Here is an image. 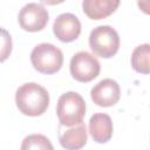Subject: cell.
<instances>
[{
	"label": "cell",
	"mask_w": 150,
	"mask_h": 150,
	"mask_svg": "<svg viewBox=\"0 0 150 150\" xmlns=\"http://www.w3.org/2000/svg\"><path fill=\"white\" fill-rule=\"evenodd\" d=\"M53 32L55 36L62 42H71L80 36L81 22L71 13L60 14L53 25Z\"/></svg>",
	"instance_id": "8"
},
{
	"label": "cell",
	"mask_w": 150,
	"mask_h": 150,
	"mask_svg": "<svg viewBox=\"0 0 150 150\" xmlns=\"http://www.w3.org/2000/svg\"><path fill=\"white\" fill-rule=\"evenodd\" d=\"M121 0H83L84 14L91 20H102L111 15L120 6Z\"/></svg>",
	"instance_id": "10"
},
{
	"label": "cell",
	"mask_w": 150,
	"mask_h": 150,
	"mask_svg": "<svg viewBox=\"0 0 150 150\" xmlns=\"http://www.w3.org/2000/svg\"><path fill=\"white\" fill-rule=\"evenodd\" d=\"M30 62L39 73L54 74L63 64V54L52 43H40L32 50Z\"/></svg>",
	"instance_id": "3"
},
{
	"label": "cell",
	"mask_w": 150,
	"mask_h": 150,
	"mask_svg": "<svg viewBox=\"0 0 150 150\" xmlns=\"http://www.w3.org/2000/svg\"><path fill=\"white\" fill-rule=\"evenodd\" d=\"M21 149L22 150H27V149H48V150H53V145L50 143V141L40 134H34V135H29L27 136L22 144H21Z\"/></svg>",
	"instance_id": "13"
},
{
	"label": "cell",
	"mask_w": 150,
	"mask_h": 150,
	"mask_svg": "<svg viewBox=\"0 0 150 150\" xmlns=\"http://www.w3.org/2000/svg\"><path fill=\"white\" fill-rule=\"evenodd\" d=\"M89 132L97 143H107L112 136V122L107 114H94L89 120Z\"/></svg>",
	"instance_id": "11"
},
{
	"label": "cell",
	"mask_w": 150,
	"mask_h": 150,
	"mask_svg": "<svg viewBox=\"0 0 150 150\" xmlns=\"http://www.w3.org/2000/svg\"><path fill=\"white\" fill-rule=\"evenodd\" d=\"M48 19H49V15L47 9L42 5L35 4V2L25 5L21 8L18 16L20 27L27 32L42 30L46 27Z\"/></svg>",
	"instance_id": "6"
},
{
	"label": "cell",
	"mask_w": 150,
	"mask_h": 150,
	"mask_svg": "<svg viewBox=\"0 0 150 150\" xmlns=\"http://www.w3.org/2000/svg\"><path fill=\"white\" fill-rule=\"evenodd\" d=\"M137 6L143 13L150 15V0H137Z\"/></svg>",
	"instance_id": "15"
},
{
	"label": "cell",
	"mask_w": 150,
	"mask_h": 150,
	"mask_svg": "<svg viewBox=\"0 0 150 150\" xmlns=\"http://www.w3.org/2000/svg\"><path fill=\"white\" fill-rule=\"evenodd\" d=\"M131 67L141 74H150V45L137 46L131 54Z\"/></svg>",
	"instance_id": "12"
},
{
	"label": "cell",
	"mask_w": 150,
	"mask_h": 150,
	"mask_svg": "<svg viewBox=\"0 0 150 150\" xmlns=\"http://www.w3.org/2000/svg\"><path fill=\"white\" fill-rule=\"evenodd\" d=\"M101 64L98 60L88 52H79L70 60L71 76L82 83L90 82L100 74Z\"/></svg>",
	"instance_id": "5"
},
{
	"label": "cell",
	"mask_w": 150,
	"mask_h": 150,
	"mask_svg": "<svg viewBox=\"0 0 150 150\" xmlns=\"http://www.w3.org/2000/svg\"><path fill=\"white\" fill-rule=\"evenodd\" d=\"M90 96L93 102L98 107H112L121 97V89L115 80L104 79L93 87Z\"/></svg>",
	"instance_id": "7"
},
{
	"label": "cell",
	"mask_w": 150,
	"mask_h": 150,
	"mask_svg": "<svg viewBox=\"0 0 150 150\" xmlns=\"http://www.w3.org/2000/svg\"><path fill=\"white\" fill-rule=\"evenodd\" d=\"M56 114L62 127H73L83 121L86 102L83 97L75 91L64 93L57 100Z\"/></svg>",
	"instance_id": "2"
},
{
	"label": "cell",
	"mask_w": 150,
	"mask_h": 150,
	"mask_svg": "<svg viewBox=\"0 0 150 150\" xmlns=\"http://www.w3.org/2000/svg\"><path fill=\"white\" fill-rule=\"evenodd\" d=\"M2 36H4V47L1 50V61H5L6 57L8 56V54H11L12 40H11V35H8V33L5 29H2Z\"/></svg>",
	"instance_id": "14"
},
{
	"label": "cell",
	"mask_w": 150,
	"mask_h": 150,
	"mask_svg": "<svg viewBox=\"0 0 150 150\" xmlns=\"http://www.w3.org/2000/svg\"><path fill=\"white\" fill-rule=\"evenodd\" d=\"M89 46L95 55L109 59L112 57L120 48V36L110 26H98L89 35Z\"/></svg>",
	"instance_id": "4"
},
{
	"label": "cell",
	"mask_w": 150,
	"mask_h": 150,
	"mask_svg": "<svg viewBox=\"0 0 150 150\" xmlns=\"http://www.w3.org/2000/svg\"><path fill=\"white\" fill-rule=\"evenodd\" d=\"M15 103L23 115L32 117L40 116L49 105V94L38 83H25L15 93Z\"/></svg>",
	"instance_id": "1"
},
{
	"label": "cell",
	"mask_w": 150,
	"mask_h": 150,
	"mask_svg": "<svg viewBox=\"0 0 150 150\" xmlns=\"http://www.w3.org/2000/svg\"><path fill=\"white\" fill-rule=\"evenodd\" d=\"M68 129L62 130L61 125L59 128V141L62 148L68 150H77L86 145L87 143V128L83 122L75 124L73 127H66Z\"/></svg>",
	"instance_id": "9"
},
{
	"label": "cell",
	"mask_w": 150,
	"mask_h": 150,
	"mask_svg": "<svg viewBox=\"0 0 150 150\" xmlns=\"http://www.w3.org/2000/svg\"><path fill=\"white\" fill-rule=\"evenodd\" d=\"M42 4H46V5H49V6H54V5H59V4H62L64 0H40Z\"/></svg>",
	"instance_id": "16"
}]
</instances>
